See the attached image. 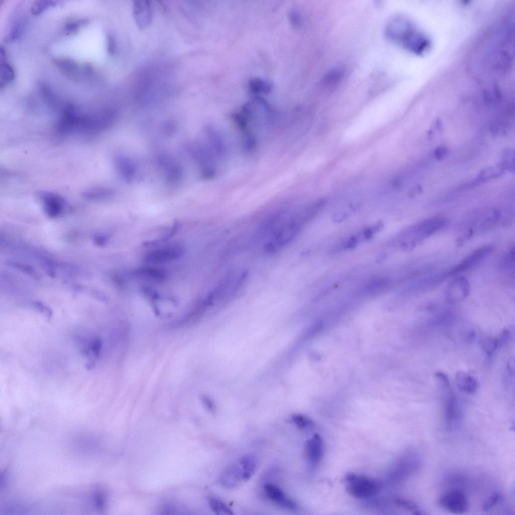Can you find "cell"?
<instances>
[{
	"instance_id": "cell-19",
	"label": "cell",
	"mask_w": 515,
	"mask_h": 515,
	"mask_svg": "<svg viewBox=\"0 0 515 515\" xmlns=\"http://www.w3.org/2000/svg\"><path fill=\"white\" fill-rule=\"evenodd\" d=\"M114 191L106 187H93L83 192L84 198L92 201H100L108 199L114 195Z\"/></svg>"
},
{
	"instance_id": "cell-31",
	"label": "cell",
	"mask_w": 515,
	"mask_h": 515,
	"mask_svg": "<svg viewBox=\"0 0 515 515\" xmlns=\"http://www.w3.org/2000/svg\"><path fill=\"white\" fill-rule=\"evenodd\" d=\"M447 152V148L445 146H439L435 150V156L438 160L442 159L446 156Z\"/></svg>"
},
{
	"instance_id": "cell-13",
	"label": "cell",
	"mask_w": 515,
	"mask_h": 515,
	"mask_svg": "<svg viewBox=\"0 0 515 515\" xmlns=\"http://www.w3.org/2000/svg\"><path fill=\"white\" fill-rule=\"evenodd\" d=\"M133 16L139 28L147 27L150 24L152 18V7L149 2L134 1L133 4Z\"/></svg>"
},
{
	"instance_id": "cell-16",
	"label": "cell",
	"mask_w": 515,
	"mask_h": 515,
	"mask_svg": "<svg viewBox=\"0 0 515 515\" xmlns=\"http://www.w3.org/2000/svg\"><path fill=\"white\" fill-rule=\"evenodd\" d=\"M456 381L458 387L462 391L471 394L474 393L477 388L476 380L471 375L459 371L456 375Z\"/></svg>"
},
{
	"instance_id": "cell-11",
	"label": "cell",
	"mask_w": 515,
	"mask_h": 515,
	"mask_svg": "<svg viewBox=\"0 0 515 515\" xmlns=\"http://www.w3.org/2000/svg\"><path fill=\"white\" fill-rule=\"evenodd\" d=\"M263 489L267 497L278 506L292 511L297 509V503L275 484L267 483L264 485Z\"/></svg>"
},
{
	"instance_id": "cell-14",
	"label": "cell",
	"mask_w": 515,
	"mask_h": 515,
	"mask_svg": "<svg viewBox=\"0 0 515 515\" xmlns=\"http://www.w3.org/2000/svg\"><path fill=\"white\" fill-rule=\"evenodd\" d=\"M46 213L50 216L59 215L64 207L65 203L61 196L50 192H41L39 195Z\"/></svg>"
},
{
	"instance_id": "cell-2",
	"label": "cell",
	"mask_w": 515,
	"mask_h": 515,
	"mask_svg": "<svg viewBox=\"0 0 515 515\" xmlns=\"http://www.w3.org/2000/svg\"><path fill=\"white\" fill-rule=\"evenodd\" d=\"M501 215L496 209L474 213L466 217L460 225L462 235L460 239L471 237L473 235L491 228L498 224Z\"/></svg>"
},
{
	"instance_id": "cell-8",
	"label": "cell",
	"mask_w": 515,
	"mask_h": 515,
	"mask_svg": "<svg viewBox=\"0 0 515 515\" xmlns=\"http://www.w3.org/2000/svg\"><path fill=\"white\" fill-rule=\"evenodd\" d=\"M184 253V248L180 245L168 246L148 252L144 260L148 263L162 264L178 259Z\"/></svg>"
},
{
	"instance_id": "cell-3",
	"label": "cell",
	"mask_w": 515,
	"mask_h": 515,
	"mask_svg": "<svg viewBox=\"0 0 515 515\" xmlns=\"http://www.w3.org/2000/svg\"><path fill=\"white\" fill-rule=\"evenodd\" d=\"M344 482L347 493L358 499H371L376 496L382 488L377 480L354 473H348Z\"/></svg>"
},
{
	"instance_id": "cell-9",
	"label": "cell",
	"mask_w": 515,
	"mask_h": 515,
	"mask_svg": "<svg viewBox=\"0 0 515 515\" xmlns=\"http://www.w3.org/2000/svg\"><path fill=\"white\" fill-rule=\"evenodd\" d=\"M470 290V283L467 279L459 276L453 279L447 286L446 298L448 302L452 303L460 302L468 297Z\"/></svg>"
},
{
	"instance_id": "cell-25",
	"label": "cell",
	"mask_w": 515,
	"mask_h": 515,
	"mask_svg": "<svg viewBox=\"0 0 515 515\" xmlns=\"http://www.w3.org/2000/svg\"><path fill=\"white\" fill-rule=\"evenodd\" d=\"M291 421L299 429L307 430L313 427L314 421L309 417L302 414H294L291 417Z\"/></svg>"
},
{
	"instance_id": "cell-30",
	"label": "cell",
	"mask_w": 515,
	"mask_h": 515,
	"mask_svg": "<svg viewBox=\"0 0 515 515\" xmlns=\"http://www.w3.org/2000/svg\"><path fill=\"white\" fill-rule=\"evenodd\" d=\"M510 333L508 330H503L498 337L496 338L498 348L507 344L510 340Z\"/></svg>"
},
{
	"instance_id": "cell-35",
	"label": "cell",
	"mask_w": 515,
	"mask_h": 515,
	"mask_svg": "<svg viewBox=\"0 0 515 515\" xmlns=\"http://www.w3.org/2000/svg\"><path fill=\"white\" fill-rule=\"evenodd\" d=\"M507 371L510 376H513L514 373V361L513 358H510L507 365Z\"/></svg>"
},
{
	"instance_id": "cell-26",
	"label": "cell",
	"mask_w": 515,
	"mask_h": 515,
	"mask_svg": "<svg viewBox=\"0 0 515 515\" xmlns=\"http://www.w3.org/2000/svg\"><path fill=\"white\" fill-rule=\"evenodd\" d=\"M483 350L488 355H491L498 348L496 338L486 337L481 340Z\"/></svg>"
},
{
	"instance_id": "cell-5",
	"label": "cell",
	"mask_w": 515,
	"mask_h": 515,
	"mask_svg": "<svg viewBox=\"0 0 515 515\" xmlns=\"http://www.w3.org/2000/svg\"><path fill=\"white\" fill-rule=\"evenodd\" d=\"M491 246H481L472 251L460 262L448 271L449 276L468 271L483 261L491 252Z\"/></svg>"
},
{
	"instance_id": "cell-36",
	"label": "cell",
	"mask_w": 515,
	"mask_h": 515,
	"mask_svg": "<svg viewBox=\"0 0 515 515\" xmlns=\"http://www.w3.org/2000/svg\"><path fill=\"white\" fill-rule=\"evenodd\" d=\"M374 233L371 227L368 228L364 231V236L366 239H369L372 237Z\"/></svg>"
},
{
	"instance_id": "cell-17",
	"label": "cell",
	"mask_w": 515,
	"mask_h": 515,
	"mask_svg": "<svg viewBox=\"0 0 515 515\" xmlns=\"http://www.w3.org/2000/svg\"><path fill=\"white\" fill-rule=\"evenodd\" d=\"M238 460L243 471V481L245 482L254 475L257 468V459L253 454H248Z\"/></svg>"
},
{
	"instance_id": "cell-28",
	"label": "cell",
	"mask_w": 515,
	"mask_h": 515,
	"mask_svg": "<svg viewBox=\"0 0 515 515\" xmlns=\"http://www.w3.org/2000/svg\"><path fill=\"white\" fill-rule=\"evenodd\" d=\"M394 503H396L398 506L411 511L413 514H421V512L416 504L409 500L398 498L394 500Z\"/></svg>"
},
{
	"instance_id": "cell-15",
	"label": "cell",
	"mask_w": 515,
	"mask_h": 515,
	"mask_svg": "<svg viewBox=\"0 0 515 515\" xmlns=\"http://www.w3.org/2000/svg\"><path fill=\"white\" fill-rule=\"evenodd\" d=\"M115 165L119 175L124 181L130 182L134 179L136 168L133 162L129 158L119 155L115 159Z\"/></svg>"
},
{
	"instance_id": "cell-39",
	"label": "cell",
	"mask_w": 515,
	"mask_h": 515,
	"mask_svg": "<svg viewBox=\"0 0 515 515\" xmlns=\"http://www.w3.org/2000/svg\"><path fill=\"white\" fill-rule=\"evenodd\" d=\"M386 256L387 255L385 253H381L379 254L377 258V261L379 262L383 261L386 258Z\"/></svg>"
},
{
	"instance_id": "cell-37",
	"label": "cell",
	"mask_w": 515,
	"mask_h": 515,
	"mask_svg": "<svg viewBox=\"0 0 515 515\" xmlns=\"http://www.w3.org/2000/svg\"><path fill=\"white\" fill-rule=\"evenodd\" d=\"M474 336H475V333H474V332L472 331L471 330H469V331H466V332H465V333L464 334V337L465 338V339H467L468 340H472L473 339V338L474 337Z\"/></svg>"
},
{
	"instance_id": "cell-38",
	"label": "cell",
	"mask_w": 515,
	"mask_h": 515,
	"mask_svg": "<svg viewBox=\"0 0 515 515\" xmlns=\"http://www.w3.org/2000/svg\"><path fill=\"white\" fill-rule=\"evenodd\" d=\"M345 217L346 216H345V214L340 213V214H337L336 215H335V217H334V218L335 219V221H341L343 219H345Z\"/></svg>"
},
{
	"instance_id": "cell-6",
	"label": "cell",
	"mask_w": 515,
	"mask_h": 515,
	"mask_svg": "<svg viewBox=\"0 0 515 515\" xmlns=\"http://www.w3.org/2000/svg\"><path fill=\"white\" fill-rule=\"evenodd\" d=\"M439 503L446 510L454 513H463L468 507L465 495L458 490H451L443 494L440 498Z\"/></svg>"
},
{
	"instance_id": "cell-29",
	"label": "cell",
	"mask_w": 515,
	"mask_h": 515,
	"mask_svg": "<svg viewBox=\"0 0 515 515\" xmlns=\"http://www.w3.org/2000/svg\"><path fill=\"white\" fill-rule=\"evenodd\" d=\"M500 495L498 493H494L484 502L482 506V509L487 511L491 509L495 505L500 498Z\"/></svg>"
},
{
	"instance_id": "cell-24",
	"label": "cell",
	"mask_w": 515,
	"mask_h": 515,
	"mask_svg": "<svg viewBox=\"0 0 515 515\" xmlns=\"http://www.w3.org/2000/svg\"><path fill=\"white\" fill-rule=\"evenodd\" d=\"M514 247L513 246L504 255L501 260L500 266L503 271L514 273Z\"/></svg>"
},
{
	"instance_id": "cell-23",
	"label": "cell",
	"mask_w": 515,
	"mask_h": 515,
	"mask_svg": "<svg viewBox=\"0 0 515 515\" xmlns=\"http://www.w3.org/2000/svg\"><path fill=\"white\" fill-rule=\"evenodd\" d=\"M208 502L212 510L217 514L231 515L233 514L231 508L219 499L211 497L208 499Z\"/></svg>"
},
{
	"instance_id": "cell-4",
	"label": "cell",
	"mask_w": 515,
	"mask_h": 515,
	"mask_svg": "<svg viewBox=\"0 0 515 515\" xmlns=\"http://www.w3.org/2000/svg\"><path fill=\"white\" fill-rule=\"evenodd\" d=\"M186 150L191 157L200 165L202 176L205 178H211L215 174L213 157L211 151L197 143L187 144Z\"/></svg>"
},
{
	"instance_id": "cell-33",
	"label": "cell",
	"mask_w": 515,
	"mask_h": 515,
	"mask_svg": "<svg viewBox=\"0 0 515 515\" xmlns=\"http://www.w3.org/2000/svg\"><path fill=\"white\" fill-rule=\"evenodd\" d=\"M357 244V239L355 236L349 238L345 243L344 247L346 249H352L355 248Z\"/></svg>"
},
{
	"instance_id": "cell-32",
	"label": "cell",
	"mask_w": 515,
	"mask_h": 515,
	"mask_svg": "<svg viewBox=\"0 0 515 515\" xmlns=\"http://www.w3.org/2000/svg\"><path fill=\"white\" fill-rule=\"evenodd\" d=\"M176 125L171 121L166 122L163 125V130L166 134H172L176 130Z\"/></svg>"
},
{
	"instance_id": "cell-27",
	"label": "cell",
	"mask_w": 515,
	"mask_h": 515,
	"mask_svg": "<svg viewBox=\"0 0 515 515\" xmlns=\"http://www.w3.org/2000/svg\"><path fill=\"white\" fill-rule=\"evenodd\" d=\"M504 170H514V153L510 150L505 151L502 155V162L500 163Z\"/></svg>"
},
{
	"instance_id": "cell-7",
	"label": "cell",
	"mask_w": 515,
	"mask_h": 515,
	"mask_svg": "<svg viewBox=\"0 0 515 515\" xmlns=\"http://www.w3.org/2000/svg\"><path fill=\"white\" fill-rule=\"evenodd\" d=\"M156 162L164 171L168 183L175 185L180 182L183 175L182 168L170 155L159 153L156 157Z\"/></svg>"
},
{
	"instance_id": "cell-10",
	"label": "cell",
	"mask_w": 515,
	"mask_h": 515,
	"mask_svg": "<svg viewBox=\"0 0 515 515\" xmlns=\"http://www.w3.org/2000/svg\"><path fill=\"white\" fill-rule=\"evenodd\" d=\"M304 451L310 467L313 469L317 467L322 458L324 452L323 441L321 436L316 433L307 440Z\"/></svg>"
},
{
	"instance_id": "cell-1",
	"label": "cell",
	"mask_w": 515,
	"mask_h": 515,
	"mask_svg": "<svg viewBox=\"0 0 515 515\" xmlns=\"http://www.w3.org/2000/svg\"><path fill=\"white\" fill-rule=\"evenodd\" d=\"M447 224V220L441 217H432L420 221L406 231L401 246L406 250L412 249L430 236L443 229Z\"/></svg>"
},
{
	"instance_id": "cell-18",
	"label": "cell",
	"mask_w": 515,
	"mask_h": 515,
	"mask_svg": "<svg viewBox=\"0 0 515 515\" xmlns=\"http://www.w3.org/2000/svg\"><path fill=\"white\" fill-rule=\"evenodd\" d=\"M445 403V417L448 424H452L457 420L460 415L458 402L453 394L450 392L448 394Z\"/></svg>"
},
{
	"instance_id": "cell-20",
	"label": "cell",
	"mask_w": 515,
	"mask_h": 515,
	"mask_svg": "<svg viewBox=\"0 0 515 515\" xmlns=\"http://www.w3.org/2000/svg\"><path fill=\"white\" fill-rule=\"evenodd\" d=\"M135 275L140 278L157 282L163 281L166 278L165 271L156 268H139L135 271Z\"/></svg>"
},
{
	"instance_id": "cell-21",
	"label": "cell",
	"mask_w": 515,
	"mask_h": 515,
	"mask_svg": "<svg viewBox=\"0 0 515 515\" xmlns=\"http://www.w3.org/2000/svg\"><path fill=\"white\" fill-rule=\"evenodd\" d=\"M248 88L251 92L256 95L267 94L271 92L272 86L266 80L253 78L249 81Z\"/></svg>"
},
{
	"instance_id": "cell-12",
	"label": "cell",
	"mask_w": 515,
	"mask_h": 515,
	"mask_svg": "<svg viewBox=\"0 0 515 515\" xmlns=\"http://www.w3.org/2000/svg\"><path fill=\"white\" fill-rule=\"evenodd\" d=\"M219 482L228 488L235 487L244 482L243 471L238 460L224 469L219 477Z\"/></svg>"
},
{
	"instance_id": "cell-22",
	"label": "cell",
	"mask_w": 515,
	"mask_h": 515,
	"mask_svg": "<svg viewBox=\"0 0 515 515\" xmlns=\"http://www.w3.org/2000/svg\"><path fill=\"white\" fill-rule=\"evenodd\" d=\"M503 170L504 169L500 164L496 166L487 167L481 171L475 182L471 184L474 185L476 184L496 178L501 175Z\"/></svg>"
},
{
	"instance_id": "cell-34",
	"label": "cell",
	"mask_w": 515,
	"mask_h": 515,
	"mask_svg": "<svg viewBox=\"0 0 515 515\" xmlns=\"http://www.w3.org/2000/svg\"><path fill=\"white\" fill-rule=\"evenodd\" d=\"M203 403L205 407L210 412H214L215 410V406L213 402L211 400L206 397L202 398Z\"/></svg>"
}]
</instances>
